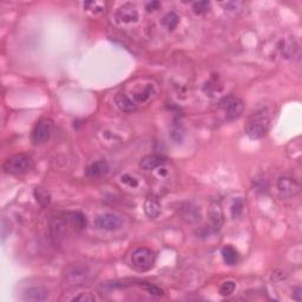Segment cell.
Returning <instances> with one entry per match:
<instances>
[{
	"instance_id": "cell-1",
	"label": "cell",
	"mask_w": 302,
	"mask_h": 302,
	"mask_svg": "<svg viewBox=\"0 0 302 302\" xmlns=\"http://www.w3.org/2000/svg\"><path fill=\"white\" fill-rule=\"evenodd\" d=\"M270 122H272V119H270L267 110L256 111V113L251 114L247 124H245V133L253 139L262 138L269 131Z\"/></svg>"
},
{
	"instance_id": "cell-2",
	"label": "cell",
	"mask_w": 302,
	"mask_h": 302,
	"mask_svg": "<svg viewBox=\"0 0 302 302\" xmlns=\"http://www.w3.org/2000/svg\"><path fill=\"white\" fill-rule=\"evenodd\" d=\"M33 168V161L30 156L25 153L11 156L2 164V170L6 174L11 175H23L31 171Z\"/></svg>"
},
{
	"instance_id": "cell-3",
	"label": "cell",
	"mask_w": 302,
	"mask_h": 302,
	"mask_svg": "<svg viewBox=\"0 0 302 302\" xmlns=\"http://www.w3.org/2000/svg\"><path fill=\"white\" fill-rule=\"evenodd\" d=\"M156 261V255L149 248H137L131 254V265L137 272H148L153 267Z\"/></svg>"
},
{
	"instance_id": "cell-4",
	"label": "cell",
	"mask_w": 302,
	"mask_h": 302,
	"mask_svg": "<svg viewBox=\"0 0 302 302\" xmlns=\"http://www.w3.org/2000/svg\"><path fill=\"white\" fill-rule=\"evenodd\" d=\"M221 109L225 113L226 119L234 121V119L240 118L245 111V103L239 97L235 96H226L220 102Z\"/></svg>"
},
{
	"instance_id": "cell-5",
	"label": "cell",
	"mask_w": 302,
	"mask_h": 302,
	"mask_svg": "<svg viewBox=\"0 0 302 302\" xmlns=\"http://www.w3.org/2000/svg\"><path fill=\"white\" fill-rule=\"evenodd\" d=\"M94 226L98 229L106 231H116L123 226V220L119 215L113 214V212H105L99 215L94 220Z\"/></svg>"
},
{
	"instance_id": "cell-6",
	"label": "cell",
	"mask_w": 302,
	"mask_h": 302,
	"mask_svg": "<svg viewBox=\"0 0 302 302\" xmlns=\"http://www.w3.org/2000/svg\"><path fill=\"white\" fill-rule=\"evenodd\" d=\"M278 190L282 198H292L300 191V184L289 176H281L278 180Z\"/></svg>"
},
{
	"instance_id": "cell-7",
	"label": "cell",
	"mask_w": 302,
	"mask_h": 302,
	"mask_svg": "<svg viewBox=\"0 0 302 302\" xmlns=\"http://www.w3.org/2000/svg\"><path fill=\"white\" fill-rule=\"evenodd\" d=\"M53 123L51 119H41L36 124L35 129L32 131V141L36 144L45 143L49 141L50 136L52 133Z\"/></svg>"
},
{
	"instance_id": "cell-8",
	"label": "cell",
	"mask_w": 302,
	"mask_h": 302,
	"mask_svg": "<svg viewBox=\"0 0 302 302\" xmlns=\"http://www.w3.org/2000/svg\"><path fill=\"white\" fill-rule=\"evenodd\" d=\"M138 11H137L135 5L132 4H123L122 6L117 8L116 18L118 19V21H121V23H136V21L138 20Z\"/></svg>"
},
{
	"instance_id": "cell-9",
	"label": "cell",
	"mask_w": 302,
	"mask_h": 302,
	"mask_svg": "<svg viewBox=\"0 0 302 302\" xmlns=\"http://www.w3.org/2000/svg\"><path fill=\"white\" fill-rule=\"evenodd\" d=\"M209 219H210L211 222V228L214 229L215 231L220 230L221 226L223 225V210L222 207H221L220 202L217 201H212L209 206V210H208Z\"/></svg>"
},
{
	"instance_id": "cell-10",
	"label": "cell",
	"mask_w": 302,
	"mask_h": 302,
	"mask_svg": "<svg viewBox=\"0 0 302 302\" xmlns=\"http://www.w3.org/2000/svg\"><path fill=\"white\" fill-rule=\"evenodd\" d=\"M167 162V157L162 155H157V153H152V155H147L141 158L139 161V168L145 171H151L157 168L162 167Z\"/></svg>"
},
{
	"instance_id": "cell-11",
	"label": "cell",
	"mask_w": 302,
	"mask_h": 302,
	"mask_svg": "<svg viewBox=\"0 0 302 302\" xmlns=\"http://www.w3.org/2000/svg\"><path fill=\"white\" fill-rule=\"evenodd\" d=\"M63 219L65 221L66 225L72 226V228L77 231L83 230L86 226V219L80 211L68 212V214L64 215Z\"/></svg>"
},
{
	"instance_id": "cell-12",
	"label": "cell",
	"mask_w": 302,
	"mask_h": 302,
	"mask_svg": "<svg viewBox=\"0 0 302 302\" xmlns=\"http://www.w3.org/2000/svg\"><path fill=\"white\" fill-rule=\"evenodd\" d=\"M109 164L106 161H97L86 168V176L91 178H100L109 172Z\"/></svg>"
},
{
	"instance_id": "cell-13",
	"label": "cell",
	"mask_w": 302,
	"mask_h": 302,
	"mask_svg": "<svg viewBox=\"0 0 302 302\" xmlns=\"http://www.w3.org/2000/svg\"><path fill=\"white\" fill-rule=\"evenodd\" d=\"M144 212L151 220L157 219L161 214V203L156 196H148L144 202Z\"/></svg>"
},
{
	"instance_id": "cell-14",
	"label": "cell",
	"mask_w": 302,
	"mask_h": 302,
	"mask_svg": "<svg viewBox=\"0 0 302 302\" xmlns=\"http://www.w3.org/2000/svg\"><path fill=\"white\" fill-rule=\"evenodd\" d=\"M66 276L74 284L82 283V282L86 281V279H88L89 270L85 267H83V265H74V267L70 268Z\"/></svg>"
},
{
	"instance_id": "cell-15",
	"label": "cell",
	"mask_w": 302,
	"mask_h": 302,
	"mask_svg": "<svg viewBox=\"0 0 302 302\" xmlns=\"http://www.w3.org/2000/svg\"><path fill=\"white\" fill-rule=\"evenodd\" d=\"M280 50H281L282 56H283L284 58H287V59H292V58H294L295 56L298 55L299 45L294 38H288L286 39V40L282 41Z\"/></svg>"
},
{
	"instance_id": "cell-16",
	"label": "cell",
	"mask_w": 302,
	"mask_h": 302,
	"mask_svg": "<svg viewBox=\"0 0 302 302\" xmlns=\"http://www.w3.org/2000/svg\"><path fill=\"white\" fill-rule=\"evenodd\" d=\"M46 289L43 287H31L29 289L25 290L24 300L26 301H45L47 300Z\"/></svg>"
},
{
	"instance_id": "cell-17",
	"label": "cell",
	"mask_w": 302,
	"mask_h": 302,
	"mask_svg": "<svg viewBox=\"0 0 302 302\" xmlns=\"http://www.w3.org/2000/svg\"><path fill=\"white\" fill-rule=\"evenodd\" d=\"M153 92H155V89H153L152 84H147L143 89L133 92L132 96H131L130 98L133 100V103H135L136 105L142 104V103H145L148 99H150V97L152 96Z\"/></svg>"
},
{
	"instance_id": "cell-18",
	"label": "cell",
	"mask_w": 302,
	"mask_h": 302,
	"mask_svg": "<svg viewBox=\"0 0 302 302\" xmlns=\"http://www.w3.org/2000/svg\"><path fill=\"white\" fill-rule=\"evenodd\" d=\"M114 102H116V105L118 106L119 110L125 111V113H131L137 108L133 100L125 94H117L114 97Z\"/></svg>"
},
{
	"instance_id": "cell-19",
	"label": "cell",
	"mask_w": 302,
	"mask_h": 302,
	"mask_svg": "<svg viewBox=\"0 0 302 302\" xmlns=\"http://www.w3.org/2000/svg\"><path fill=\"white\" fill-rule=\"evenodd\" d=\"M221 254H222V259L226 265L237 264V262H239L240 260L239 251L235 249L234 247H231V245H226V247H223Z\"/></svg>"
},
{
	"instance_id": "cell-20",
	"label": "cell",
	"mask_w": 302,
	"mask_h": 302,
	"mask_svg": "<svg viewBox=\"0 0 302 302\" xmlns=\"http://www.w3.org/2000/svg\"><path fill=\"white\" fill-rule=\"evenodd\" d=\"M183 210V219L188 220L189 222H197V221L201 220V214H200V209L197 207L192 206L191 203H187L186 207L182 208Z\"/></svg>"
},
{
	"instance_id": "cell-21",
	"label": "cell",
	"mask_w": 302,
	"mask_h": 302,
	"mask_svg": "<svg viewBox=\"0 0 302 302\" xmlns=\"http://www.w3.org/2000/svg\"><path fill=\"white\" fill-rule=\"evenodd\" d=\"M178 23H180V17L176 15L175 12L167 13V15L163 17V19H162V25H163L168 31L175 30L176 27H177Z\"/></svg>"
},
{
	"instance_id": "cell-22",
	"label": "cell",
	"mask_w": 302,
	"mask_h": 302,
	"mask_svg": "<svg viewBox=\"0 0 302 302\" xmlns=\"http://www.w3.org/2000/svg\"><path fill=\"white\" fill-rule=\"evenodd\" d=\"M35 197H36V200H37V202L40 204L41 207L49 206L50 201H51L50 194L44 188H37V189H36L35 190Z\"/></svg>"
},
{
	"instance_id": "cell-23",
	"label": "cell",
	"mask_w": 302,
	"mask_h": 302,
	"mask_svg": "<svg viewBox=\"0 0 302 302\" xmlns=\"http://www.w3.org/2000/svg\"><path fill=\"white\" fill-rule=\"evenodd\" d=\"M209 8H210V2L206 1V0H203V1H196L192 4V10H194V12L196 13V15H204V13L208 12Z\"/></svg>"
},
{
	"instance_id": "cell-24",
	"label": "cell",
	"mask_w": 302,
	"mask_h": 302,
	"mask_svg": "<svg viewBox=\"0 0 302 302\" xmlns=\"http://www.w3.org/2000/svg\"><path fill=\"white\" fill-rule=\"evenodd\" d=\"M235 282L233 281H226L221 284L220 287V294L222 296H229L235 290Z\"/></svg>"
},
{
	"instance_id": "cell-25",
	"label": "cell",
	"mask_w": 302,
	"mask_h": 302,
	"mask_svg": "<svg viewBox=\"0 0 302 302\" xmlns=\"http://www.w3.org/2000/svg\"><path fill=\"white\" fill-rule=\"evenodd\" d=\"M183 129H182L180 125H174L171 128V131H170V136H171L172 141L176 142V143H181L182 139H183Z\"/></svg>"
},
{
	"instance_id": "cell-26",
	"label": "cell",
	"mask_w": 302,
	"mask_h": 302,
	"mask_svg": "<svg viewBox=\"0 0 302 302\" xmlns=\"http://www.w3.org/2000/svg\"><path fill=\"white\" fill-rule=\"evenodd\" d=\"M243 212V201L242 200H236L231 207V215H233L234 219L241 216Z\"/></svg>"
},
{
	"instance_id": "cell-27",
	"label": "cell",
	"mask_w": 302,
	"mask_h": 302,
	"mask_svg": "<svg viewBox=\"0 0 302 302\" xmlns=\"http://www.w3.org/2000/svg\"><path fill=\"white\" fill-rule=\"evenodd\" d=\"M143 288L145 290H147L148 293H150V294L152 295H156V296H162L163 295V290L161 289V288L155 286V284H151V283H147V282H143Z\"/></svg>"
},
{
	"instance_id": "cell-28",
	"label": "cell",
	"mask_w": 302,
	"mask_h": 302,
	"mask_svg": "<svg viewBox=\"0 0 302 302\" xmlns=\"http://www.w3.org/2000/svg\"><path fill=\"white\" fill-rule=\"evenodd\" d=\"M72 300L74 301H83V302H92V301L96 300V298H94V295H91L90 293H80L79 295L75 296Z\"/></svg>"
},
{
	"instance_id": "cell-29",
	"label": "cell",
	"mask_w": 302,
	"mask_h": 302,
	"mask_svg": "<svg viewBox=\"0 0 302 302\" xmlns=\"http://www.w3.org/2000/svg\"><path fill=\"white\" fill-rule=\"evenodd\" d=\"M122 182L123 183L128 184V186L131 187V188H137V187H138V181L130 175L122 176Z\"/></svg>"
},
{
	"instance_id": "cell-30",
	"label": "cell",
	"mask_w": 302,
	"mask_h": 302,
	"mask_svg": "<svg viewBox=\"0 0 302 302\" xmlns=\"http://www.w3.org/2000/svg\"><path fill=\"white\" fill-rule=\"evenodd\" d=\"M147 11L148 12H151V11H156L161 7V2L159 1H151L149 4H147Z\"/></svg>"
},
{
	"instance_id": "cell-31",
	"label": "cell",
	"mask_w": 302,
	"mask_h": 302,
	"mask_svg": "<svg viewBox=\"0 0 302 302\" xmlns=\"http://www.w3.org/2000/svg\"><path fill=\"white\" fill-rule=\"evenodd\" d=\"M239 5H241V2H235V1H230V2H226V8L228 11H235Z\"/></svg>"
},
{
	"instance_id": "cell-32",
	"label": "cell",
	"mask_w": 302,
	"mask_h": 302,
	"mask_svg": "<svg viewBox=\"0 0 302 302\" xmlns=\"http://www.w3.org/2000/svg\"><path fill=\"white\" fill-rule=\"evenodd\" d=\"M301 295H302V289L300 287H296L294 293H293V299H295L296 301H301Z\"/></svg>"
}]
</instances>
